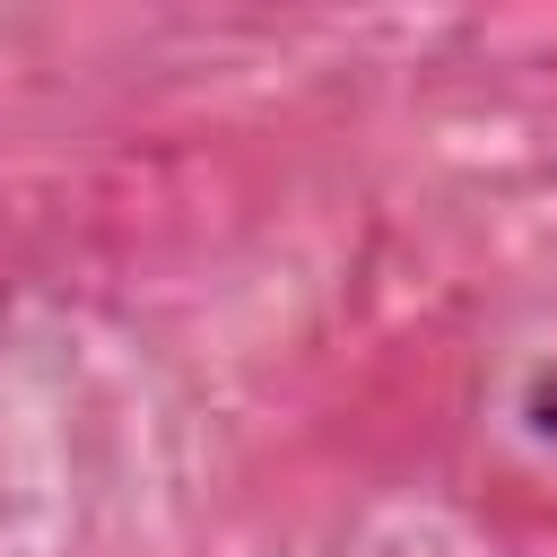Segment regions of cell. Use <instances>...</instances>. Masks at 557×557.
<instances>
[{"label": "cell", "mask_w": 557, "mask_h": 557, "mask_svg": "<svg viewBox=\"0 0 557 557\" xmlns=\"http://www.w3.org/2000/svg\"><path fill=\"white\" fill-rule=\"evenodd\" d=\"M522 418H531V435H548V444H557V366H540V374H531Z\"/></svg>", "instance_id": "6da1fadb"}, {"label": "cell", "mask_w": 557, "mask_h": 557, "mask_svg": "<svg viewBox=\"0 0 557 557\" xmlns=\"http://www.w3.org/2000/svg\"><path fill=\"white\" fill-rule=\"evenodd\" d=\"M0 313H9V296H0Z\"/></svg>", "instance_id": "7a4b0ae2"}]
</instances>
